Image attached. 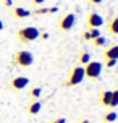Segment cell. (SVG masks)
Masks as SVG:
<instances>
[{
    "label": "cell",
    "instance_id": "1",
    "mask_svg": "<svg viewBox=\"0 0 118 123\" xmlns=\"http://www.w3.org/2000/svg\"><path fill=\"white\" fill-rule=\"evenodd\" d=\"M39 36H41V32L34 26H24L18 31V39L21 42H34L36 39H39Z\"/></svg>",
    "mask_w": 118,
    "mask_h": 123
},
{
    "label": "cell",
    "instance_id": "2",
    "mask_svg": "<svg viewBox=\"0 0 118 123\" xmlns=\"http://www.w3.org/2000/svg\"><path fill=\"white\" fill-rule=\"evenodd\" d=\"M102 73V63L97 60H91L84 67V76L89 78V80H97Z\"/></svg>",
    "mask_w": 118,
    "mask_h": 123
},
{
    "label": "cell",
    "instance_id": "3",
    "mask_svg": "<svg viewBox=\"0 0 118 123\" xmlns=\"http://www.w3.org/2000/svg\"><path fill=\"white\" fill-rule=\"evenodd\" d=\"M13 62L19 65V67H31L32 62H34V57H32L31 52H28V50H19L15 54L13 57Z\"/></svg>",
    "mask_w": 118,
    "mask_h": 123
},
{
    "label": "cell",
    "instance_id": "4",
    "mask_svg": "<svg viewBox=\"0 0 118 123\" xmlns=\"http://www.w3.org/2000/svg\"><path fill=\"white\" fill-rule=\"evenodd\" d=\"M84 78H86V76H84V68L81 67V65L79 67H75L73 71H71V74L68 76V80H66V86H76V84H79Z\"/></svg>",
    "mask_w": 118,
    "mask_h": 123
},
{
    "label": "cell",
    "instance_id": "5",
    "mask_svg": "<svg viewBox=\"0 0 118 123\" xmlns=\"http://www.w3.org/2000/svg\"><path fill=\"white\" fill-rule=\"evenodd\" d=\"M75 23H76L75 13H66V15H65V16L60 19L58 26H60V29H62V31H70V29H73Z\"/></svg>",
    "mask_w": 118,
    "mask_h": 123
},
{
    "label": "cell",
    "instance_id": "6",
    "mask_svg": "<svg viewBox=\"0 0 118 123\" xmlns=\"http://www.w3.org/2000/svg\"><path fill=\"white\" fill-rule=\"evenodd\" d=\"M10 84H12V87L15 91H23L29 84V78H26V76H15Z\"/></svg>",
    "mask_w": 118,
    "mask_h": 123
},
{
    "label": "cell",
    "instance_id": "7",
    "mask_svg": "<svg viewBox=\"0 0 118 123\" xmlns=\"http://www.w3.org/2000/svg\"><path fill=\"white\" fill-rule=\"evenodd\" d=\"M87 25L91 26V28H95V29H99L100 26L104 25V18L100 16L99 13L92 12V13H89V16H87Z\"/></svg>",
    "mask_w": 118,
    "mask_h": 123
},
{
    "label": "cell",
    "instance_id": "8",
    "mask_svg": "<svg viewBox=\"0 0 118 123\" xmlns=\"http://www.w3.org/2000/svg\"><path fill=\"white\" fill-rule=\"evenodd\" d=\"M31 15V12L29 10H26V8H23V6H16V8H13V16L18 19H24L28 18Z\"/></svg>",
    "mask_w": 118,
    "mask_h": 123
},
{
    "label": "cell",
    "instance_id": "9",
    "mask_svg": "<svg viewBox=\"0 0 118 123\" xmlns=\"http://www.w3.org/2000/svg\"><path fill=\"white\" fill-rule=\"evenodd\" d=\"M104 57H105V58H110V60H118V44L108 47V49L104 52Z\"/></svg>",
    "mask_w": 118,
    "mask_h": 123
},
{
    "label": "cell",
    "instance_id": "10",
    "mask_svg": "<svg viewBox=\"0 0 118 123\" xmlns=\"http://www.w3.org/2000/svg\"><path fill=\"white\" fill-rule=\"evenodd\" d=\"M41 109H42V102L34 100V102H31L29 107H28V113H29V115H37L39 112H41Z\"/></svg>",
    "mask_w": 118,
    "mask_h": 123
},
{
    "label": "cell",
    "instance_id": "11",
    "mask_svg": "<svg viewBox=\"0 0 118 123\" xmlns=\"http://www.w3.org/2000/svg\"><path fill=\"white\" fill-rule=\"evenodd\" d=\"M110 102H112V91H104L100 94V104L110 107Z\"/></svg>",
    "mask_w": 118,
    "mask_h": 123
},
{
    "label": "cell",
    "instance_id": "12",
    "mask_svg": "<svg viewBox=\"0 0 118 123\" xmlns=\"http://www.w3.org/2000/svg\"><path fill=\"white\" fill-rule=\"evenodd\" d=\"M117 118H118V113L115 110H110V112H107V113H104L102 120L105 123H113V122H117Z\"/></svg>",
    "mask_w": 118,
    "mask_h": 123
},
{
    "label": "cell",
    "instance_id": "13",
    "mask_svg": "<svg viewBox=\"0 0 118 123\" xmlns=\"http://www.w3.org/2000/svg\"><path fill=\"white\" fill-rule=\"evenodd\" d=\"M108 31H110V34H113V36H117V34H118V16H115V18L110 21Z\"/></svg>",
    "mask_w": 118,
    "mask_h": 123
},
{
    "label": "cell",
    "instance_id": "14",
    "mask_svg": "<svg viewBox=\"0 0 118 123\" xmlns=\"http://www.w3.org/2000/svg\"><path fill=\"white\" fill-rule=\"evenodd\" d=\"M55 12H58V8H57V6H52V8H37V10H36V15H49V13H55Z\"/></svg>",
    "mask_w": 118,
    "mask_h": 123
},
{
    "label": "cell",
    "instance_id": "15",
    "mask_svg": "<svg viewBox=\"0 0 118 123\" xmlns=\"http://www.w3.org/2000/svg\"><path fill=\"white\" fill-rule=\"evenodd\" d=\"M89 62H91V54L84 52V54H81V55H79V63H81V65H87Z\"/></svg>",
    "mask_w": 118,
    "mask_h": 123
},
{
    "label": "cell",
    "instance_id": "16",
    "mask_svg": "<svg viewBox=\"0 0 118 123\" xmlns=\"http://www.w3.org/2000/svg\"><path fill=\"white\" fill-rule=\"evenodd\" d=\"M92 42H94L95 47H104V45L107 44V39H105V37H102V36H99V37H95Z\"/></svg>",
    "mask_w": 118,
    "mask_h": 123
},
{
    "label": "cell",
    "instance_id": "17",
    "mask_svg": "<svg viewBox=\"0 0 118 123\" xmlns=\"http://www.w3.org/2000/svg\"><path fill=\"white\" fill-rule=\"evenodd\" d=\"M41 94H42V89H41L39 86H36V87H32V89H31V97L32 99H36V100H37V99L41 97Z\"/></svg>",
    "mask_w": 118,
    "mask_h": 123
},
{
    "label": "cell",
    "instance_id": "18",
    "mask_svg": "<svg viewBox=\"0 0 118 123\" xmlns=\"http://www.w3.org/2000/svg\"><path fill=\"white\" fill-rule=\"evenodd\" d=\"M110 107H118V89L112 91V102H110Z\"/></svg>",
    "mask_w": 118,
    "mask_h": 123
},
{
    "label": "cell",
    "instance_id": "19",
    "mask_svg": "<svg viewBox=\"0 0 118 123\" xmlns=\"http://www.w3.org/2000/svg\"><path fill=\"white\" fill-rule=\"evenodd\" d=\"M87 32H89V39H91V41H94L95 37L100 36V31L95 29V28H91V31H87Z\"/></svg>",
    "mask_w": 118,
    "mask_h": 123
},
{
    "label": "cell",
    "instance_id": "20",
    "mask_svg": "<svg viewBox=\"0 0 118 123\" xmlns=\"http://www.w3.org/2000/svg\"><path fill=\"white\" fill-rule=\"evenodd\" d=\"M118 60H110V58H105V67L107 68H113L115 65H117Z\"/></svg>",
    "mask_w": 118,
    "mask_h": 123
},
{
    "label": "cell",
    "instance_id": "21",
    "mask_svg": "<svg viewBox=\"0 0 118 123\" xmlns=\"http://www.w3.org/2000/svg\"><path fill=\"white\" fill-rule=\"evenodd\" d=\"M50 123H66V120H65L63 117H60V118H55V120H52Z\"/></svg>",
    "mask_w": 118,
    "mask_h": 123
},
{
    "label": "cell",
    "instance_id": "22",
    "mask_svg": "<svg viewBox=\"0 0 118 123\" xmlns=\"http://www.w3.org/2000/svg\"><path fill=\"white\" fill-rule=\"evenodd\" d=\"M89 2H91L92 5H100V3H102L104 0H89Z\"/></svg>",
    "mask_w": 118,
    "mask_h": 123
},
{
    "label": "cell",
    "instance_id": "23",
    "mask_svg": "<svg viewBox=\"0 0 118 123\" xmlns=\"http://www.w3.org/2000/svg\"><path fill=\"white\" fill-rule=\"evenodd\" d=\"M83 41H91V39H89V32H84V34H83Z\"/></svg>",
    "mask_w": 118,
    "mask_h": 123
},
{
    "label": "cell",
    "instance_id": "24",
    "mask_svg": "<svg viewBox=\"0 0 118 123\" xmlns=\"http://www.w3.org/2000/svg\"><path fill=\"white\" fill-rule=\"evenodd\" d=\"M44 2H45V0H32V3H34V5H42Z\"/></svg>",
    "mask_w": 118,
    "mask_h": 123
},
{
    "label": "cell",
    "instance_id": "25",
    "mask_svg": "<svg viewBox=\"0 0 118 123\" xmlns=\"http://www.w3.org/2000/svg\"><path fill=\"white\" fill-rule=\"evenodd\" d=\"M3 3H5V6H12V0H3Z\"/></svg>",
    "mask_w": 118,
    "mask_h": 123
},
{
    "label": "cell",
    "instance_id": "26",
    "mask_svg": "<svg viewBox=\"0 0 118 123\" xmlns=\"http://www.w3.org/2000/svg\"><path fill=\"white\" fill-rule=\"evenodd\" d=\"M0 31H3V21L0 19Z\"/></svg>",
    "mask_w": 118,
    "mask_h": 123
},
{
    "label": "cell",
    "instance_id": "27",
    "mask_svg": "<svg viewBox=\"0 0 118 123\" xmlns=\"http://www.w3.org/2000/svg\"><path fill=\"white\" fill-rule=\"evenodd\" d=\"M79 123H91V122H89V120H81Z\"/></svg>",
    "mask_w": 118,
    "mask_h": 123
}]
</instances>
